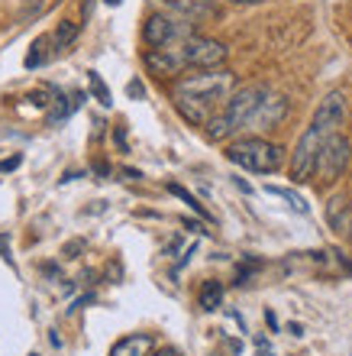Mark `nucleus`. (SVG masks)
<instances>
[{"label": "nucleus", "mask_w": 352, "mask_h": 356, "mask_svg": "<svg viewBox=\"0 0 352 356\" xmlns=\"http://www.w3.org/2000/svg\"><path fill=\"white\" fill-rule=\"evenodd\" d=\"M162 13H171V17H181L187 23H204V19H213L220 13L217 0H156Z\"/></svg>", "instance_id": "9"}, {"label": "nucleus", "mask_w": 352, "mask_h": 356, "mask_svg": "<svg viewBox=\"0 0 352 356\" xmlns=\"http://www.w3.org/2000/svg\"><path fill=\"white\" fill-rule=\"evenodd\" d=\"M152 356H178L175 350H158V353H152Z\"/></svg>", "instance_id": "23"}, {"label": "nucleus", "mask_w": 352, "mask_h": 356, "mask_svg": "<svg viewBox=\"0 0 352 356\" xmlns=\"http://www.w3.org/2000/svg\"><path fill=\"white\" fill-rule=\"evenodd\" d=\"M226 159L246 172L271 175V172L285 169L287 152H285V146L265 140V136H242V140H233L226 146Z\"/></svg>", "instance_id": "3"}, {"label": "nucleus", "mask_w": 352, "mask_h": 356, "mask_svg": "<svg viewBox=\"0 0 352 356\" xmlns=\"http://www.w3.org/2000/svg\"><path fill=\"white\" fill-rule=\"evenodd\" d=\"M107 3H113V7H117V3H120V0H107Z\"/></svg>", "instance_id": "26"}, {"label": "nucleus", "mask_w": 352, "mask_h": 356, "mask_svg": "<svg viewBox=\"0 0 352 356\" xmlns=\"http://www.w3.org/2000/svg\"><path fill=\"white\" fill-rule=\"evenodd\" d=\"M126 91H130V97H142V85H140V81H130V88H126Z\"/></svg>", "instance_id": "21"}, {"label": "nucleus", "mask_w": 352, "mask_h": 356, "mask_svg": "<svg viewBox=\"0 0 352 356\" xmlns=\"http://www.w3.org/2000/svg\"><path fill=\"white\" fill-rule=\"evenodd\" d=\"M19 165V156H13V159H7V162H0V172H13Z\"/></svg>", "instance_id": "19"}, {"label": "nucleus", "mask_w": 352, "mask_h": 356, "mask_svg": "<svg viewBox=\"0 0 352 356\" xmlns=\"http://www.w3.org/2000/svg\"><path fill=\"white\" fill-rule=\"evenodd\" d=\"M240 91V78L230 68H207L194 75H181L171 85V104L175 111L194 127H207L217 113L230 104V97Z\"/></svg>", "instance_id": "1"}, {"label": "nucleus", "mask_w": 352, "mask_h": 356, "mask_svg": "<svg viewBox=\"0 0 352 356\" xmlns=\"http://www.w3.org/2000/svg\"><path fill=\"white\" fill-rule=\"evenodd\" d=\"M78 33H81V26L74 23V19H62L58 23V29H56V39H52V46H56V52L58 49H68L78 39Z\"/></svg>", "instance_id": "14"}, {"label": "nucleus", "mask_w": 352, "mask_h": 356, "mask_svg": "<svg viewBox=\"0 0 352 356\" xmlns=\"http://www.w3.org/2000/svg\"><path fill=\"white\" fill-rule=\"evenodd\" d=\"M346 236H349V243H352V224H349V230H346Z\"/></svg>", "instance_id": "25"}, {"label": "nucleus", "mask_w": 352, "mask_h": 356, "mask_svg": "<svg viewBox=\"0 0 352 356\" xmlns=\"http://www.w3.org/2000/svg\"><path fill=\"white\" fill-rule=\"evenodd\" d=\"M326 136H330V133H324L320 127H314V123L301 133V140H297L294 152H291V178H294V181H310V178H314L317 152H320Z\"/></svg>", "instance_id": "7"}, {"label": "nucleus", "mask_w": 352, "mask_h": 356, "mask_svg": "<svg viewBox=\"0 0 352 356\" xmlns=\"http://www.w3.org/2000/svg\"><path fill=\"white\" fill-rule=\"evenodd\" d=\"M42 46H46V39H36V46H33V52L26 56V68H36L46 62V52H42Z\"/></svg>", "instance_id": "18"}, {"label": "nucleus", "mask_w": 352, "mask_h": 356, "mask_svg": "<svg viewBox=\"0 0 352 356\" xmlns=\"http://www.w3.org/2000/svg\"><path fill=\"white\" fill-rule=\"evenodd\" d=\"M87 81H91V91H94V97L103 104V107H110V88L103 85V78L97 75V72H87Z\"/></svg>", "instance_id": "16"}, {"label": "nucleus", "mask_w": 352, "mask_h": 356, "mask_svg": "<svg viewBox=\"0 0 352 356\" xmlns=\"http://www.w3.org/2000/svg\"><path fill=\"white\" fill-rule=\"evenodd\" d=\"M346 117H349V97H346L343 91H330L320 101V107H317V113H314V127H320L324 133H340V127L346 123Z\"/></svg>", "instance_id": "8"}, {"label": "nucleus", "mask_w": 352, "mask_h": 356, "mask_svg": "<svg viewBox=\"0 0 352 356\" xmlns=\"http://www.w3.org/2000/svg\"><path fill=\"white\" fill-rule=\"evenodd\" d=\"M352 165V143L346 140L343 133L326 136L320 152H317V165H314V178L324 185H333L346 175V169Z\"/></svg>", "instance_id": "5"}, {"label": "nucleus", "mask_w": 352, "mask_h": 356, "mask_svg": "<svg viewBox=\"0 0 352 356\" xmlns=\"http://www.w3.org/2000/svg\"><path fill=\"white\" fill-rule=\"evenodd\" d=\"M265 94H269V88L265 85L240 88V91L230 97V104H226V107H223V111L207 123V136H210L213 143H226V140H233L236 133H242L246 127H249L252 113H255V107L262 104Z\"/></svg>", "instance_id": "2"}, {"label": "nucleus", "mask_w": 352, "mask_h": 356, "mask_svg": "<svg viewBox=\"0 0 352 356\" xmlns=\"http://www.w3.org/2000/svg\"><path fill=\"white\" fill-rule=\"evenodd\" d=\"M185 227H187V230H194V234H204V227L197 224V220H185Z\"/></svg>", "instance_id": "22"}, {"label": "nucleus", "mask_w": 352, "mask_h": 356, "mask_svg": "<svg viewBox=\"0 0 352 356\" xmlns=\"http://www.w3.org/2000/svg\"><path fill=\"white\" fill-rule=\"evenodd\" d=\"M230 3H262V0H230Z\"/></svg>", "instance_id": "24"}, {"label": "nucleus", "mask_w": 352, "mask_h": 356, "mask_svg": "<svg viewBox=\"0 0 352 356\" xmlns=\"http://www.w3.org/2000/svg\"><path fill=\"white\" fill-rule=\"evenodd\" d=\"M287 117V101L281 97V94H265L262 97V104L255 107V113H252V120H249V127L246 130H275L281 120Z\"/></svg>", "instance_id": "10"}, {"label": "nucleus", "mask_w": 352, "mask_h": 356, "mask_svg": "<svg viewBox=\"0 0 352 356\" xmlns=\"http://www.w3.org/2000/svg\"><path fill=\"white\" fill-rule=\"evenodd\" d=\"M0 256H3L7 263H13V256H10V246H7V240H3V236H0Z\"/></svg>", "instance_id": "20"}, {"label": "nucleus", "mask_w": 352, "mask_h": 356, "mask_svg": "<svg viewBox=\"0 0 352 356\" xmlns=\"http://www.w3.org/2000/svg\"><path fill=\"white\" fill-rule=\"evenodd\" d=\"M326 220H330V227H333L336 234H346V230H349V224H352L349 197H343V195L330 197V204H326Z\"/></svg>", "instance_id": "12"}, {"label": "nucleus", "mask_w": 352, "mask_h": 356, "mask_svg": "<svg viewBox=\"0 0 352 356\" xmlns=\"http://www.w3.org/2000/svg\"><path fill=\"white\" fill-rule=\"evenodd\" d=\"M197 305L204 311H217L223 305V285L217 279H207L204 285H201V295H197Z\"/></svg>", "instance_id": "13"}, {"label": "nucleus", "mask_w": 352, "mask_h": 356, "mask_svg": "<svg viewBox=\"0 0 352 356\" xmlns=\"http://www.w3.org/2000/svg\"><path fill=\"white\" fill-rule=\"evenodd\" d=\"M168 191H171V195H175V197H181V201H185V204L191 207L194 214H201V217H204V220H210V214H207V211H204V204H201V201H197V197L191 195L187 188H181V185H178V181H168Z\"/></svg>", "instance_id": "15"}, {"label": "nucleus", "mask_w": 352, "mask_h": 356, "mask_svg": "<svg viewBox=\"0 0 352 356\" xmlns=\"http://www.w3.org/2000/svg\"><path fill=\"white\" fill-rule=\"evenodd\" d=\"M269 195H278V197H285V201H291V207L294 211H301V214H307V204H304V197L301 195H294V191H287V188H265Z\"/></svg>", "instance_id": "17"}, {"label": "nucleus", "mask_w": 352, "mask_h": 356, "mask_svg": "<svg viewBox=\"0 0 352 356\" xmlns=\"http://www.w3.org/2000/svg\"><path fill=\"white\" fill-rule=\"evenodd\" d=\"M156 353V337L152 334H130L110 347V356H152Z\"/></svg>", "instance_id": "11"}, {"label": "nucleus", "mask_w": 352, "mask_h": 356, "mask_svg": "<svg viewBox=\"0 0 352 356\" xmlns=\"http://www.w3.org/2000/svg\"><path fill=\"white\" fill-rule=\"evenodd\" d=\"M181 58V68L185 72H207V68H223L226 65V56H230V49L223 46L220 39H210V36H201L194 33L191 39L185 42H178L171 46Z\"/></svg>", "instance_id": "4"}, {"label": "nucleus", "mask_w": 352, "mask_h": 356, "mask_svg": "<svg viewBox=\"0 0 352 356\" xmlns=\"http://www.w3.org/2000/svg\"><path fill=\"white\" fill-rule=\"evenodd\" d=\"M197 29L194 23H187L181 17H171V13H152L146 19V26H142V42L149 49H165V46H178V42H185L191 39Z\"/></svg>", "instance_id": "6"}]
</instances>
